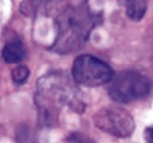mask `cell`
I'll list each match as a JSON object with an SVG mask.
<instances>
[{
  "label": "cell",
  "instance_id": "1",
  "mask_svg": "<svg viewBox=\"0 0 153 143\" xmlns=\"http://www.w3.org/2000/svg\"><path fill=\"white\" fill-rule=\"evenodd\" d=\"M79 90L64 73L53 72L39 78L34 101L40 123L49 127L56 125L65 105L75 112L83 113L86 104Z\"/></svg>",
  "mask_w": 153,
  "mask_h": 143
},
{
  "label": "cell",
  "instance_id": "2",
  "mask_svg": "<svg viewBox=\"0 0 153 143\" xmlns=\"http://www.w3.org/2000/svg\"><path fill=\"white\" fill-rule=\"evenodd\" d=\"M58 34L52 46L57 53L65 55L82 49L91 32L102 21L100 13H94L86 1L70 3L55 19Z\"/></svg>",
  "mask_w": 153,
  "mask_h": 143
},
{
  "label": "cell",
  "instance_id": "3",
  "mask_svg": "<svg viewBox=\"0 0 153 143\" xmlns=\"http://www.w3.org/2000/svg\"><path fill=\"white\" fill-rule=\"evenodd\" d=\"M152 83L146 75L134 70L121 72L111 80L108 95L118 103L132 102L149 95Z\"/></svg>",
  "mask_w": 153,
  "mask_h": 143
},
{
  "label": "cell",
  "instance_id": "4",
  "mask_svg": "<svg viewBox=\"0 0 153 143\" xmlns=\"http://www.w3.org/2000/svg\"><path fill=\"white\" fill-rule=\"evenodd\" d=\"M75 82L88 87H97L110 83L114 72L109 64L92 55L78 56L72 67Z\"/></svg>",
  "mask_w": 153,
  "mask_h": 143
},
{
  "label": "cell",
  "instance_id": "5",
  "mask_svg": "<svg viewBox=\"0 0 153 143\" xmlns=\"http://www.w3.org/2000/svg\"><path fill=\"white\" fill-rule=\"evenodd\" d=\"M93 119L97 128L119 138L130 136L135 128L134 118L131 113L117 106H108L100 109Z\"/></svg>",
  "mask_w": 153,
  "mask_h": 143
},
{
  "label": "cell",
  "instance_id": "6",
  "mask_svg": "<svg viewBox=\"0 0 153 143\" xmlns=\"http://www.w3.org/2000/svg\"><path fill=\"white\" fill-rule=\"evenodd\" d=\"M26 51L19 39H13L7 42L1 50V57L6 63H17L25 59Z\"/></svg>",
  "mask_w": 153,
  "mask_h": 143
},
{
  "label": "cell",
  "instance_id": "7",
  "mask_svg": "<svg viewBox=\"0 0 153 143\" xmlns=\"http://www.w3.org/2000/svg\"><path fill=\"white\" fill-rule=\"evenodd\" d=\"M128 18L134 22H138L144 17L147 10L146 1H128L126 4Z\"/></svg>",
  "mask_w": 153,
  "mask_h": 143
},
{
  "label": "cell",
  "instance_id": "8",
  "mask_svg": "<svg viewBox=\"0 0 153 143\" xmlns=\"http://www.w3.org/2000/svg\"><path fill=\"white\" fill-rule=\"evenodd\" d=\"M30 75V70L26 66H18L11 71V78L16 84H23Z\"/></svg>",
  "mask_w": 153,
  "mask_h": 143
},
{
  "label": "cell",
  "instance_id": "9",
  "mask_svg": "<svg viewBox=\"0 0 153 143\" xmlns=\"http://www.w3.org/2000/svg\"><path fill=\"white\" fill-rule=\"evenodd\" d=\"M64 143H94L88 136L80 132H72L66 138Z\"/></svg>",
  "mask_w": 153,
  "mask_h": 143
},
{
  "label": "cell",
  "instance_id": "10",
  "mask_svg": "<svg viewBox=\"0 0 153 143\" xmlns=\"http://www.w3.org/2000/svg\"><path fill=\"white\" fill-rule=\"evenodd\" d=\"M144 138L146 143H152V128L149 127L144 131Z\"/></svg>",
  "mask_w": 153,
  "mask_h": 143
}]
</instances>
